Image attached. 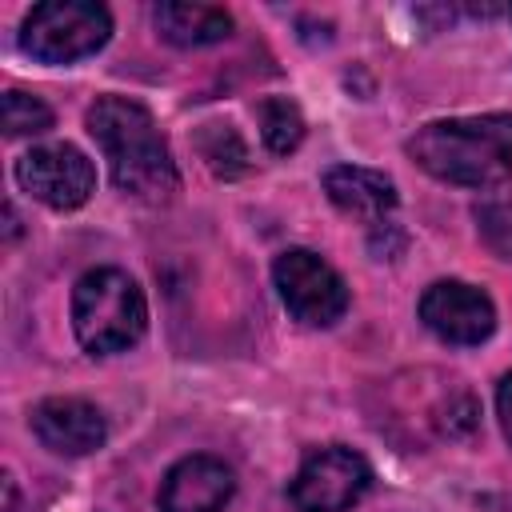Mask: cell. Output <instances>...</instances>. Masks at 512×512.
<instances>
[{"label":"cell","instance_id":"obj_4","mask_svg":"<svg viewBox=\"0 0 512 512\" xmlns=\"http://www.w3.org/2000/svg\"><path fill=\"white\" fill-rule=\"evenodd\" d=\"M112 36V16L96 0H48L20 24V48L44 64H72L100 52Z\"/></svg>","mask_w":512,"mask_h":512},{"label":"cell","instance_id":"obj_14","mask_svg":"<svg viewBox=\"0 0 512 512\" xmlns=\"http://www.w3.org/2000/svg\"><path fill=\"white\" fill-rule=\"evenodd\" d=\"M200 156L208 160V168L224 180L240 176L248 168V152H244V140L236 136L232 124H208L200 132Z\"/></svg>","mask_w":512,"mask_h":512},{"label":"cell","instance_id":"obj_3","mask_svg":"<svg viewBox=\"0 0 512 512\" xmlns=\"http://www.w3.org/2000/svg\"><path fill=\"white\" fill-rule=\"evenodd\" d=\"M72 328L92 352H124L148 328V304L140 284L120 268H92L72 288Z\"/></svg>","mask_w":512,"mask_h":512},{"label":"cell","instance_id":"obj_15","mask_svg":"<svg viewBox=\"0 0 512 512\" xmlns=\"http://www.w3.org/2000/svg\"><path fill=\"white\" fill-rule=\"evenodd\" d=\"M0 120H4L8 136H36V132L52 128V108L32 92L8 88L4 100H0Z\"/></svg>","mask_w":512,"mask_h":512},{"label":"cell","instance_id":"obj_9","mask_svg":"<svg viewBox=\"0 0 512 512\" xmlns=\"http://www.w3.org/2000/svg\"><path fill=\"white\" fill-rule=\"evenodd\" d=\"M36 440L56 456H88L108 440L104 412L80 396H48L32 408Z\"/></svg>","mask_w":512,"mask_h":512},{"label":"cell","instance_id":"obj_16","mask_svg":"<svg viewBox=\"0 0 512 512\" xmlns=\"http://www.w3.org/2000/svg\"><path fill=\"white\" fill-rule=\"evenodd\" d=\"M496 412H500V424H504V436H508V444H512V372L500 380V388H496Z\"/></svg>","mask_w":512,"mask_h":512},{"label":"cell","instance_id":"obj_5","mask_svg":"<svg viewBox=\"0 0 512 512\" xmlns=\"http://www.w3.org/2000/svg\"><path fill=\"white\" fill-rule=\"evenodd\" d=\"M272 280L276 292L284 300V308L312 328H328L348 312V284L344 276L316 252L308 248H288L276 256L272 264Z\"/></svg>","mask_w":512,"mask_h":512},{"label":"cell","instance_id":"obj_2","mask_svg":"<svg viewBox=\"0 0 512 512\" xmlns=\"http://www.w3.org/2000/svg\"><path fill=\"white\" fill-rule=\"evenodd\" d=\"M408 156L436 180L460 188H496L512 176V116L432 120L408 140Z\"/></svg>","mask_w":512,"mask_h":512},{"label":"cell","instance_id":"obj_12","mask_svg":"<svg viewBox=\"0 0 512 512\" xmlns=\"http://www.w3.org/2000/svg\"><path fill=\"white\" fill-rule=\"evenodd\" d=\"M152 20L176 48H204L232 32V16L216 4H156Z\"/></svg>","mask_w":512,"mask_h":512},{"label":"cell","instance_id":"obj_17","mask_svg":"<svg viewBox=\"0 0 512 512\" xmlns=\"http://www.w3.org/2000/svg\"><path fill=\"white\" fill-rule=\"evenodd\" d=\"M4 496H8V508L4 512H20V500H16V480L4 476Z\"/></svg>","mask_w":512,"mask_h":512},{"label":"cell","instance_id":"obj_10","mask_svg":"<svg viewBox=\"0 0 512 512\" xmlns=\"http://www.w3.org/2000/svg\"><path fill=\"white\" fill-rule=\"evenodd\" d=\"M232 468L216 456H184L160 484V512H220L232 500Z\"/></svg>","mask_w":512,"mask_h":512},{"label":"cell","instance_id":"obj_6","mask_svg":"<svg viewBox=\"0 0 512 512\" xmlns=\"http://www.w3.org/2000/svg\"><path fill=\"white\" fill-rule=\"evenodd\" d=\"M372 484V468L360 452L352 448H320L312 452L296 480L288 484V500L296 504V512H348Z\"/></svg>","mask_w":512,"mask_h":512},{"label":"cell","instance_id":"obj_1","mask_svg":"<svg viewBox=\"0 0 512 512\" xmlns=\"http://www.w3.org/2000/svg\"><path fill=\"white\" fill-rule=\"evenodd\" d=\"M84 124L100 144L120 192L140 200H164L176 192L180 176H176L172 152L144 104L128 96H100L88 108Z\"/></svg>","mask_w":512,"mask_h":512},{"label":"cell","instance_id":"obj_13","mask_svg":"<svg viewBox=\"0 0 512 512\" xmlns=\"http://www.w3.org/2000/svg\"><path fill=\"white\" fill-rule=\"evenodd\" d=\"M260 136H264L268 152H276V156L296 152L300 140H304V116H300L296 100H288V96H268V100L260 104Z\"/></svg>","mask_w":512,"mask_h":512},{"label":"cell","instance_id":"obj_18","mask_svg":"<svg viewBox=\"0 0 512 512\" xmlns=\"http://www.w3.org/2000/svg\"><path fill=\"white\" fill-rule=\"evenodd\" d=\"M508 16H512V12H508Z\"/></svg>","mask_w":512,"mask_h":512},{"label":"cell","instance_id":"obj_7","mask_svg":"<svg viewBox=\"0 0 512 512\" xmlns=\"http://www.w3.org/2000/svg\"><path fill=\"white\" fill-rule=\"evenodd\" d=\"M16 180L32 200H40L56 212H72L92 196L96 168L80 148L48 144V148H32L16 160Z\"/></svg>","mask_w":512,"mask_h":512},{"label":"cell","instance_id":"obj_8","mask_svg":"<svg viewBox=\"0 0 512 512\" xmlns=\"http://www.w3.org/2000/svg\"><path fill=\"white\" fill-rule=\"evenodd\" d=\"M420 320L444 344H480L496 328V308L484 288L464 280H436L420 296Z\"/></svg>","mask_w":512,"mask_h":512},{"label":"cell","instance_id":"obj_11","mask_svg":"<svg viewBox=\"0 0 512 512\" xmlns=\"http://www.w3.org/2000/svg\"><path fill=\"white\" fill-rule=\"evenodd\" d=\"M324 192L340 212L368 224H384V216L396 208V184L376 168L336 164L324 172Z\"/></svg>","mask_w":512,"mask_h":512}]
</instances>
